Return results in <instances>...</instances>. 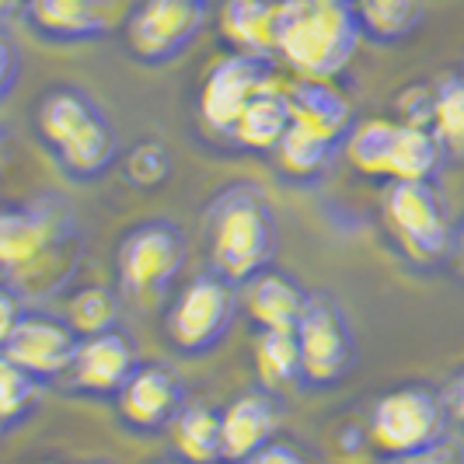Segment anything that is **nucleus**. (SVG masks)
I'll use <instances>...</instances> for the list:
<instances>
[{"label": "nucleus", "mask_w": 464, "mask_h": 464, "mask_svg": "<svg viewBox=\"0 0 464 464\" xmlns=\"http://www.w3.org/2000/svg\"><path fill=\"white\" fill-rule=\"evenodd\" d=\"M84 227L67 196L39 192L0 207V276L22 301H49L81 273Z\"/></svg>", "instance_id": "nucleus-1"}, {"label": "nucleus", "mask_w": 464, "mask_h": 464, "mask_svg": "<svg viewBox=\"0 0 464 464\" xmlns=\"http://www.w3.org/2000/svg\"><path fill=\"white\" fill-rule=\"evenodd\" d=\"M35 137L70 182H94L122 158L116 122L77 84H56L39 98Z\"/></svg>", "instance_id": "nucleus-2"}, {"label": "nucleus", "mask_w": 464, "mask_h": 464, "mask_svg": "<svg viewBox=\"0 0 464 464\" xmlns=\"http://www.w3.org/2000/svg\"><path fill=\"white\" fill-rule=\"evenodd\" d=\"M209 269L234 286L266 273L279 256V220L256 182L224 186L207 207Z\"/></svg>", "instance_id": "nucleus-3"}, {"label": "nucleus", "mask_w": 464, "mask_h": 464, "mask_svg": "<svg viewBox=\"0 0 464 464\" xmlns=\"http://www.w3.org/2000/svg\"><path fill=\"white\" fill-rule=\"evenodd\" d=\"M349 0H276V56L301 77L332 81L360 49Z\"/></svg>", "instance_id": "nucleus-4"}, {"label": "nucleus", "mask_w": 464, "mask_h": 464, "mask_svg": "<svg viewBox=\"0 0 464 464\" xmlns=\"http://www.w3.org/2000/svg\"><path fill=\"white\" fill-rule=\"evenodd\" d=\"M188 245L186 234L171 220H143L122 234L116 248V276L119 290L130 301L158 304L168 294V286L186 269Z\"/></svg>", "instance_id": "nucleus-5"}, {"label": "nucleus", "mask_w": 464, "mask_h": 464, "mask_svg": "<svg viewBox=\"0 0 464 464\" xmlns=\"http://www.w3.org/2000/svg\"><path fill=\"white\" fill-rule=\"evenodd\" d=\"M381 203L388 231L412 262L440 266L454 256V224L437 182H392Z\"/></svg>", "instance_id": "nucleus-6"}, {"label": "nucleus", "mask_w": 464, "mask_h": 464, "mask_svg": "<svg viewBox=\"0 0 464 464\" xmlns=\"http://www.w3.org/2000/svg\"><path fill=\"white\" fill-rule=\"evenodd\" d=\"M237 307L241 304H237L234 283L217 276L213 269L192 276L179 290L175 304L168 307V318H164L168 343L186 356H207L231 335Z\"/></svg>", "instance_id": "nucleus-7"}, {"label": "nucleus", "mask_w": 464, "mask_h": 464, "mask_svg": "<svg viewBox=\"0 0 464 464\" xmlns=\"http://www.w3.org/2000/svg\"><path fill=\"white\" fill-rule=\"evenodd\" d=\"M447 409H443L440 392L409 384L381 395L371 409V437L373 450L384 458H401L422 447L447 440Z\"/></svg>", "instance_id": "nucleus-8"}, {"label": "nucleus", "mask_w": 464, "mask_h": 464, "mask_svg": "<svg viewBox=\"0 0 464 464\" xmlns=\"http://www.w3.org/2000/svg\"><path fill=\"white\" fill-rule=\"evenodd\" d=\"M297 346H301V381L311 388L339 384L356 363V335L349 325L343 304L332 290H311L304 314L297 322Z\"/></svg>", "instance_id": "nucleus-9"}, {"label": "nucleus", "mask_w": 464, "mask_h": 464, "mask_svg": "<svg viewBox=\"0 0 464 464\" xmlns=\"http://www.w3.org/2000/svg\"><path fill=\"white\" fill-rule=\"evenodd\" d=\"M203 24V0H140L126 18V53L143 67H164L199 39Z\"/></svg>", "instance_id": "nucleus-10"}, {"label": "nucleus", "mask_w": 464, "mask_h": 464, "mask_svg": "<svg viewBox=\"0 0 464 464\" xmlns=\"http://www.w3.org/2000/svg\"><path fill=\"white\" fill-rule=\"evenodd\" d=\"M273 77V60H258L245 53H227L207 70V81L199 88V116L209 130L231 137L241 112L262 88H269Z\"/></svg>", "instance_id": "nucleus-11"}, {"label": "nucleus", "mask_w": 464, "mask_h": 464, "mask_svg": "<svg viewBox=\"0 0 464 464\" xmlns=\"http://www.w3.org/2000/svg\"><path fill=\"white\" fill-rule=\"evenodd\" d=\"M140 363H143L140 349L126 332L112 328L102 335H88L77 343L73 363L67 371L70 392L88 398H116Z\"/></svg>", "instance_id": "nucleus-12"}, {"label": "nucleus", "mask_w": 464, "mask_h": 464, "mask_svg": "<svg viewBox=\"0 0 464 464\" xmlns=\"http://www.w3.org/2000/svg\"><path fill=\"white\" fill-rule=\"evenodd\" d=\"M77 343L81 339L67 325V318H56V314H46V311H24L22 322L14 325L7 346L0 353L11 356L32 377H39L43 384H49L56 377H67Z\"/></svg>", "instance_id": "nucleus-13"}, {"label": "nucleus", "mask_w": 464, "mask_h": 464, "mask_svg": "<svg viewBox=\"0 0 464 464\" xmlns=\"http://www.w3.org/2000/svg\"><path fill=\"white\" fill-rule=\"evenodd\" d=\"M188 401L186 384L179 373L164 363H140L137 373L126 381V388L116 395L119 422L133 433H158L168 430L171 419L182 412Z\"/></svg>", "instance_id": "nucleus-14"}, {"label": "nucleus", "mask_w": 464, "mask_h": 464, "mask_svg": "<svg viewBox=\"0 0 464 464\" xmlns=\"http://www.w3.org/2000/svg\"><path fill=\"white\" fill-rule=\"evenodd\" d=\"M283 426V401L273 388L245 392L220 409V443H224V464H237L258 454L262 447L276 443Z\"/></svg>", "instance_id": "nucleus-15"}, {"label": "nucleus", "mask_w": 464, "mask_h": 464, "mask_svg": "<svg viewBox=\"0 0 464 464\" xmlns=\"http://www.w3.org/2000/svg\"><path fill=\"white\" fill-rule=\"evenodd\" d=\"M443 161H447V154L426 126H405V122H388L384 119L377 179H388V182H437Z\"/></svg>", "instance_id": "nucleus-16"}, {"label": "nucleus", "mask_w": 464, "mask_h": 464, "mask_svg": "<svg viewBox=\"0 0 464 464\" xmlns=\"http://www.w3.org/2000/svg\"><path fill=\"white\" fill-rule=\"evenodd\" d=\"M24 24L46 43H94L109 35V0H24Z\"/></svg>", "instance_id": "nucleus-17"}, {"label": "nucleus", "mask_w": 464, "mask_h": 464, "mask_svg": "<svg viewBox=\"0 0 464 464\" xmlns=\"http://www.w3.org/2000/svg\"><path fill=\"white\" fill-rule=\"evenodd\" d=\"M283 92H286V109L294 126L322 137L332 147H346V137L353 133V109L328 81L301 77Z\"/></svg>", "instance_id": "nucleus-18"}, {"label": "nucleus", "mask_w": 464, "mask_h": 464, "mask_svg": "<svg viewBox=\"0 0 464 464\" xmlns=\"http://www.w3.org/2000/svg\"><path fill=\"white\" fill-rule=\"evenodd\" d=\"M307 294L301 283L279 269H266L245 283V311L258 328H297Z\"/></svg>", "instance_id": "nucleus-19"}, {"label": "nucleus", "mask_w": 464, "mask_h": 464, "mask_svg": "<svg viewBox=\"0 0 464 464\" xmlns=\"http://www.w3.org/2000/svg\"><path fill=\"white\" fill-rule=\"evenodd\" d=\"M220 35L234 53L273 60L276 56V0H224Z\"/></svg>", "instance_id": "nucleus-20"}, {"label": "nucleus", "mask_w": 464, "mask_h": 464, "mask_svg": "<svg viewBox=\"0 0 464 464\" xmlns=\"http://www.w3.org/2000/svg\"><path fill=\"white\" fill-rule=\"evenodd\" d=\"M168 430H171V447L182 464H224L220 412L209 409L207 401H186Z\"/></svg>", "instance_id": "nucleus-21"}, {"label": "nucleus", "mask_w": 464, "mask_h": 464, "mask_svg": "<svg viewBox=\"0 0 464 464\" xmlns=\"http://www.w3.org/2000/svg\"><path fill=\"white\" fill-rule=\"evenodd\" d=\"M290 126V109H286V92L283 84H269L248 102V109L241 112L237 126H234L231 137L245 147V150H256V154H273L279 147V140Z\"/></svg>", "instance_id": "nucleus-22"}, {"label": "nucleus", "mask_w": 464, "mask_h": 464, "mask_svg": "<svg viewBox=\"0 0 464 464\" xmlns=\"http://www.w3.org/2000/svg\"><path fill=\"white\" fill-rule=\"evenodd\" d=\"M353 11L360 35L381 46L409 39L422 24V0H353Z\"/></svg>", "instance_id": "nucleus-23"}, {"label": "nucleus", "mask_w": 464, "mask_h": 464, "mask_svg": "<svg viewBox=\"0 0 464 464\" xmlns=\"http://www.w3.org/2000/svg\"><path fill=\"white\" fill-rule=\"evenodd\" d=\"M339 154V147L325 143L322 137L307 133L301 126H286V133L279 140V147L273 150L279 171L294 182H304V186H314L318 179H325V171L332 168V158Z\"/></svg>", "instance_id": "nucleus-24"}, {"label": "nucleus", "mask_w": 464, "mask_h": 464, "mask_svg": "<svg viewBox=\"0 0 464 464\" xmlns=\"http://www.w3.org/2000/svg\"><path fill=\"white\" fill-rule=\"evenodd\" d=\"M252 356L266 388H286L301 381V346L294 328H258Z\"/></svg>", "instance_id": "nucleus-25"}, {"label": "nucleus", "mask_w": 464, "mask_h": 464, "mask_svg": "<svg viewBox=\"0 0 464 464\" xmlns=\"http://www.w3.org/2000/svg\"><path fill=\"white\" fill-rule=\"evenodd\" d=\"M430 133L437 137L443 154L450 161L464 158V77L447 73L433 84V116H430Z\"/></svg>", "instance_id": "nucleus-26"}, {"label": "nucleus", "mask_w": 464, "mask_h": 464, "mask_svg": "<svg viewBox=\"0 0 464 464\" xmlns=\"http://www.w3.org/2000/svg\"><path fill=\"white\" fill-rule=\"evenodd\" d=\"M119 314H122V301L112 286H84L70 297L67 325L77 332V339H88V335L119 328Z\"/></svg>", "instance_id": "nucleus-27"}, {"label": "nucleus", "mask_w": 464, "mask_h": 464, "mask_svg": "<svg viewBox=\"0 0 464 464\" xmlns=\"http://www.w3.org/2000/svg\"><path fill=\"white\" fill-rule=\"evenodd\" d=\"M39 398H43V381L0 353V430H11L32 416Z\"/></svg>", "instance_id": "nucleus-28"}, {"label": "nucleus", "mask_w": 464, "mask_h": 464, "mask_svg": "<svg viewBox=\"0 0 464 464\" xmlns=\"http://www.w3.org/2000/svg\"><path fill=\"white\" fill-rule=\"evenodd\" d=\"M119 161H122L126 182L137 188H161L171 179V171H175L171 150L164 147L161 140H140V143L130 147V154L119 158Z\"/></svg>", "instance_id": "nucleus-29"}, {"label": "nucleus", "mask_w": 464, "mask_h": 464, "mask_svg": "<svg viewBox=\"0 0 464 464\" xmlns=\"http://www.w3.org/2000/svg\"><path fill=\"white\" fill-rule=\"evenodd\" d=\"M395 112H398V122H405V126H426V130H430V116H433V84L405 88V92L395 98Z\"/></svg>", "instance_id": "nucleus-30"}, {"label": "nucleus", "mask_w": 464, "mask_h": 464, "mask_svg": "<svg viewBox=\"0 0 464 464\" xmlns=\"http://www.w3.org/2000/svg\"><path fill=\"white\" fill-rule=\"evenodd\" d=\"M388 464H464V447L454 440H440L433 447L401 454V458H388Z\"/></svg>", "instance_id": "nucleus-31"}, {"label": "nucleus", "mask_w": 464, "mask_h": 464, "mask_svg": "<svg viewBox=\"0 0 464 464\" xmlns=\"http://www.w3.org/2000/svg\"><path fill=\"white\" fill-rule=\"evenodd\" d=\"M18 81H22V53L11 43V35L0 32V105L11 98Z\"/></svg>", "instance_id": "nucleus-32"}, {"label": "nucleus", "mask_w": 464, "mask_h": 464, "mask_svg": "<svg viewBox=\"0 0 464 464\" xmlns=\"http://www.w3.org/2000/svg\"><path fill=\"white\" fill-rule=\"evenodd\" d=\"M22 314H24V301L4 283L0 286V349L7 346V339H11L14 325L22 322Z\"/></svg>", "instance_id": "nucleus-33"}, {"label": "nucleus", "mask_w": 464, "mask_h": 464, "mask_svg": "<svg viewBox=\"0 0 464 464\" xmlns=\"http://www.w3.org/2000/svg\"><path fill=\"white\" fill-rule=\"evenodd\" d=\"M440 398H443V409H447V419L464 430V371H458L443 384Z\"/></svg>", "instance_id": "nucleus-34"}, {"label": "nucleus", "mask_w": 464, "mask_h": 464, "mask_svg": "<svg viewBox=\"0 0 464 464\" xmlns=\"http://www.w3.org/2000/svg\"><path fill=\"white\" fill-rule=\"evenodd\" d=\"M237 464H307V461H304L294 447H286V443H269L258 454H252V458H245V461Z\"/></svg>", "instance_id": "nucleus-35"}, {"label": "nucleus", "mask_w": 464, "mask_h": 464, "mask_svg": "<svg viewBox=\"0 0 464 464\" xmlns=\"http://www.w3.org/2000/svg\"><path fill=\"white\" fill-rule=\"evenodd\" d=\"M7 161H11V140H7V133L0 130V175H4Z\"/></svg>", "instance_id": "nucleus-36"}, {"label": "nucleus", "mask_w": 464, "mask_h": 464, "mask_svg": "<svg viewBox=\"0 0 464 464\" xmlns=\"http://www.w3.org/2000/svg\"><path fill=\"white\" fill-rule=\"evenodd\" d=\"M454 256L464 262V217H461V224L454 227Z\"/></svg>", "instance_id": "nucleus-37"}, {"label": "nucleus", "mask_w": 464, "mask_h": 464, "mask_svg": "<svg viewBox=\"0 0 464 464\" xmlns=\"http://www.w3.org/2000/svg\"><path fill=\"white\" fill-rule=\"evenodd\" d=\"M24 0H0V14H11V11H18Z\"/></svg>", "instance_id": "nucleus-38"}, {"label": "nucleus", "mask_w": 464, "mask_h": 464, "mask_svg": "<svg viewBox=\"0 0 464 464\" xmlns=\"http://www.w3.org/2000/svg\"><path fill=\"white\" fill-rule=\"evenodd\" d=\"M154 464H179V461H154Z\"/></svg>", "instance_id": "nucleus-39"}, {"label": "nucleus", "mask_w": 464, "mask_h": 464, "mask_svg": "<svg viewBox=\"0 0 464 464\" xmlns=\"http://www.w3.org/2000/svg\"><path fill=\"white\" fill-rule=\"evenodd\" d=\"M92 464H112V461H92Z\"/></svg>", "instance_id": "nucleus-40"}, {"label": "nucleus", "mask_w": 464, "mask_h": 464, "mask_svg": "<svg viewBox=\"0 0 464 464\" xmlns=\"http://www.w3.org/2000/svg\"><path fill=\"white\" fill-rule=\"evenodd\" d=\"M461 77H464V70H461Z\"/></svg>", "instance_id": "nucleus-41"}, {"label": "nucleus", "mask_w": 464, "mask_h": 464, "mask_svg": "<svg viewBox=\"0 0 464 464\" xmlns=\"http://www.w3.org/2000/svg\"><path fill=\"white\" fill-rule=\"evenodd\" d=\"M203 4H207V0H203Z\"/></svg>", "instance_id": "nucleus-42"}, {"label": "nucleus", "mask_w": 464, "mask_h": 464, "mask_svg": "<svg viewBox=\"0 0 464 464\" xmlns=\"http://www.w3.org/2000/svg\"><path fill=\"white\" fill-rule=\"evenodd\" d=\"M349 4H353V0H349Z\"/></svg>", "instance_id": "nucleus-43"}]
</instances>
